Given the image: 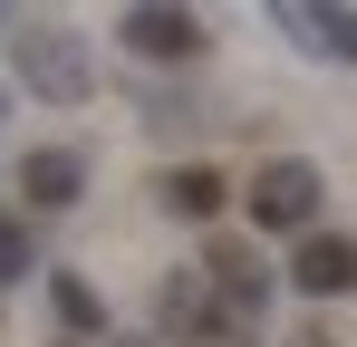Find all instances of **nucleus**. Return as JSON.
Returning a JSON list of instances; mask_svg holds the SVG:
<instances>
[{
  "mask_svg": "<svg viewBox=\"0 0 357 347\" xmlns=\"http://www.w3.org/2000/svg\"><path fill=\"white\" fill-rule=\"evenodd\" d=\"M251 213H261V231L319 222V174H309V164H271L261 183H251Z\"/></svg>",
  "mask_w": 357,
  "mask_h": 347,
  "instance_id": "nucleus-1",
  "label": "nucleus"
},
{
  "mask_svg": "<svg viewBox=\"0 0 357 347\" xmlns=\"http://www.w3.org/2000/svg\"><path fill=\"white\" fill-rule=\"evenodd\" d=\"M290 280L309 289V299H328V289H357V241H338V231H309L290 261Z\"/></svg>",
  "mask_w": 357,
  "mask_h": 347,
  "instance_id": "nucleus-2",
  "label": "nucleus"
},
{
  "mask_svg": "<svg viewBox=\"0 0 357 347\" xmlns=\"http://www.w3.org/2000/svg\"><path fill=\"white\" fill-rule=\"evenodd\" d=\"M126 49H145V58H193V49H203V20H183V10H135V20H126Z\"/></svg>",
  "mask_w": 357,
  "mask_h": 347,
  "instance_id": "nucleus-3",
  "label": "nucleus"
},
{
  "mask_svg": "<svg viewBox=\"0 0 357 347\" xmlns=\"http://www.w3.org/2000/svg\"><path fill=\"white\" fill-rule=\"evenodd\" d=\"M165 213H193V222L222 213V174H213V164H174V174H165Z\"/></svg>",
  "mask_w": 357,
  "mask_h": 347,
  "instance_id": "nucleus-4",
  "label": "nucleus"
},
{
  "mask_svg": "<svg viewBox=\"0 0 357 347\" xmlns=\"http://www.w3.org/2000/svg\"><path fill=\"white\" fill-rule=\"evenodd\" d=\"M20 183H29V203H49V213H59V203H77V155L49 145V155H29V164H20Z\"/></svg>",
  "mask_w": 357,
  "mask_h": 347,
  "instance_id": "nucleus-5",
  "label": "nucleus"
},
{
  "mask_svg": "<svg viewBox=\"0 0 357 347\" xmlns=\"http://www.w3.org/2000/svg\"><path fill=\"white\" fill-rule=\"evenodd\" d=\"M10 261H20V241H10V231H0V280H10Z\"/></svg>",
  "mask_w": 357,
  "mask_h": 347,
  "instance_id": "nucleus-6",
  "label": "nucleus"
}]
</instances>
